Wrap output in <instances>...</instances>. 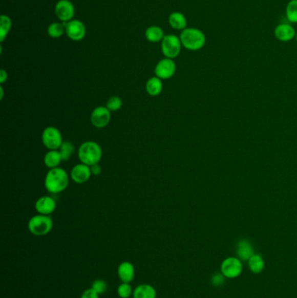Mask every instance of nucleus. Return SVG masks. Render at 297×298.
Segmentation results:
<instances>
[{
  "mask_svg": "<svg viewBox=\"0 0 297 298\" xmlns=\"http://www.w3.org/2000/svg\"><path fill=\"white\" fill-rule=\"evenodd\" d=\"M117 294L120 298H130L134 294V289L130 284L121 283L117 289Z\"/></svg>",
  "mask_w": 297,
  "mask_h": 298,
  "instance_id": "obj_26",
  "label": "nucleus"
},
{
  "mask_svg": "<svg viewBox=\"0 0 297 298\" xmlns=\"http://www.w3.org/2000/svg\"><path fill=\"white\" fill-rule=\"evenodd\" d=\"M80 298H99V295L98 293L95 292L92 288L86 289L82 293Z\"/></svg>",
  "mask_w": 297,
  "mask_h": 298,
  "instance_id": "obj_31",
  "label": "nucleus"
},
{
  "mask_svg": "<svg viewBox=\"0 0 297 298\" xmlns=\"http://www.w3.org/2000/svg\"><path fill=\"white\" fill-rule=\"evenodd\" d=\"M111 120V112L107 107L99 105L94 109L91 114V122L97 129H103L108 126Z\"/></svg>",
  "mask_w": 297,
  "mask_h": 298,
  "instance_id": "obj_8",
  "label": "nucleus"
},
{
  "mask_svg": "<svg viewBox=\"0 0 297 298\" xmlns=\"http://www.w3.org/2000/svg\"><path fill=\"white\" fill-rule=\"evenodd\" d=\"M55 12L60 20L68 22L74 15V6L68 0H60L56 5Z\"/></svg>",
  "mask_w": 297,
  "mask_h": 298,
  "instance_id": "obj_13",
  "label": "nucleus"
},
{
  "mask_svg": "<svg viewBox=\"0 0 297 298\" xmlns=\"http://www.w3.org/2000/svg\"><path fill=\"white\" fill-rule=\"evenodd\" d=\"M170 26L176 30H185L186 28V19L181 12H173L169 16Z\"/></svg>",
  "mask_w": 297,
  "mask_h": 298,
  "instance_id": "obj_21",
  "label": "nucleus"
},
{
  "mask_svg": "<svg viewBox=\"0 0 297 298\" xmlns=\"http://www.w3.org/2000/svg\"><path fill=\"white\" fill-rule=\"evenodd\" d=\"M146 37L150 42H159L163 39V31L158 27H150L146 31Z\"/></svg>",
  "mask_w": 297,
  "mask_h": 298,
  "instance_id": "obj_24",
  "label": "nucleus"
},
{
  "mask_svg": "<svg viewBox=\"0 0 297 298\" xmlns=\"http://www.w3.org/2000/svg\"><path fill=\"white\" fill-rule=\"evenodd\" d=\"M7 78H8V74H7L6 71L4 70V69L0 71V83L1 84L5 83L7 80Z\"/></svg>",
  "mask_w": 297,
  "mask_h": 298,
  "instance_id": "obj_33",
  "label": "nucleus"
},
{
  "mask_svg": "<svg viewBox=\"0 0 297 298\" xmlns=\"http://www.w3.org/2000/svg\"><path fill=\"white\" fill-rule=\"evenodd\" d=\"M134 298H156V289L150 284H140L134 289Z\"/></svg>",
  "mask_w": 297,
  "mask_h": 298,
  "instance_id": "obj_17",
  "label": "nucleus"
},
{
  "mask_svg": "<svg viewBox=\"0 0 297 298\" xmlns=\"http://www.w3.org/2000/svg\"><path fill=\"white\" fill-rule=\"evenodd\" d=\"M162 81L160 78L158 77H152L147 80L146 84V93L150 95V96L156 97L160 95L162 92Z\"/></svg>",
  "mask_w": 297,
  "mask_h": 298,
  "instance_id": "obj_18",
  "label": "nucleus"
},
{
  "mask_svg": "<svg viewBox=\"0 0 297 298\" xmlns=\"http://www.w3.org/2000/svg\"><path fill=\"white\" fill-rule=\"evenodd\" d=\"M53 227V222L49 216L36 215L28 222V229L35 237H44L49 234Z\"/></svg>",
  "mask_w": 297,
  "mask_h": 298,
  "instance_id": "obj_4",
  "label": "nucleus"
},
{
  "mask_svg": "<svg viewBox=\"0 0 297 298\" xmlns=\"http://www.w3.org/2000/svg\"><path fill=\"white\" fill-rule=\"evenodd\" d=\"M296 31L290 23H281L274 30V35L281 42H288L295 38Z\"/></svg>",
  "mask_w": 297,
  "mask_h": 298,
  "instance_id": "obj_10",
  "label": "nucleus"
},
{
  "mask_svg": "<svg viewBox=\"0 0 297 298\" xmlns=\"http://www.w3.org/2000/svg\"><path fill=\"white\" fill-rule=\"evenodd\" d=\"M122 100L119 96H112L108 99L105 107L110 112H116L122 107Z\"/></svg>",
  "mask_w": 297,
  "mask_h": 298,
  "instance_id": "obj_27",
  "label": "nucleus"
},
{
  "mask_svg": "<svg viewBox=\"0 0 297 298\" xmlns=\"http://www.w3.org/2000/svg\"><path fill=\"white\" fill-rule=\"evenodd\" d=\"M286 18L290 24H297V0H290L285 10Z\"/></svg>",
  "mask_w": 297,
  "mask_h": 298,
  "instance_id": "obj_22",
  "label": "nucleus"
},
{
  "mask_svg": "<svg viewBox=\"0 0 297 298\" xmlns=\"http://www.w3.org/2000/svg\"><path fill=\"white\" fill-rule=\"evenodd\" d=\"M176 65L171 59H161L155 67V75L160 79H168L175 75Z\"/></svg>",
  "mask_w": 297,
  "mask_h": 298,
  "instance_id": "obj_9",
  "label": "nucleus"
},
{
  "mask_svg": "<svg viewBox=\"0 0 297 298\" xmlns=\"http://www.w3.org/2000/svg\"><path fill=\"white\" fill-rule=\"evenodd\" d=\"M180 39L181 44L186 49L190 51H198L206 45V35L204 32L197 28H186L181 32Z\"/></svg>",
  "mask_w": 297,
  "mask_h": 298,
  "instance_id": "obj_3",
  "label": "nucleus"
},
{
  "mask_svg": "<svg viewBox=\"0 0 297 298\" xmlns=\"http://www.w3.org/2000/svg\"><path fill=\"white\" fill-rule=\"evenodd\" d=\"M181 41L177 36H164L161 44V49L167 59H175L181 53Z\"/></svg>",
  "mask_w": 297,
  "mask_h": 298,
  "instance_id": "obj_6",
  "label": "nucleus"
},
{
  "mask_svg": "<svg viewBox=\"0 0 297 298\" xmlns=\"http://www.w3.org/2000/svg\"><path fill=\"white\" fill-rule=\"evenodd\" d=\"M91 172L93 176H99L101 173V167L99 166V163L94 164L93 166H91Z\"/></svg>",
  "mask_w": 297,
  "mask_h": 298,
  "instance_id": "obj_32",
  "label": "nucleus"
},
{
  "mask_svg": "<svg viewBox=\"0 0 297 298\" xmlns=\"http://www.w3.org/2000/svg\"><path fill=\"white\" fill-rule=\"evenodd\" d=\"M11 26H12V21L9 17L3 15L1 17V24H0V41L1 42H3L4 39L7 36V33L11 29Z\"/></svg>",
  "mask_w": 297,
  "mask_h": 298,
  "instance_id": "obj_25",
  "label": "nucleus"
},
{
  "mask_svg": "<svg viewBox=\"0 0 297 298\" xmlns=\"http://www.w3.org/2000/svg\"><path fill=\"white\" fill-rule=\"evenodd\" d=\"M236 254L237 258L242 262H248L253 254H254V249L250 242L248 240L242 239L237 243L236 248Z\"/></svg>",
  "mask_w": 297,
  "mask_h": 298,
  "instance_id": "obj_16",
  "label": "nucleus"
},
{
  "mask_svg": "<svg viewBox=\"0 0 297 298\" xmlns=\"http://www.w3.org/2000/svg\"><path fill=\"white\" fill-rule=\"evenodd\" d=\"M118 276L121 281V283L130 284L134 279L135 269L134 264L129 261H125L120 263L118 267Z\"/></svg>",
  "mask_w": 297,
  "mask_h": 298,
  "instance_id": "obj_15",
  "label": "nucleus"
},
{
  "mask_svg": "<svg viewBox=\"0 0 297 298\" xmlns=\"http://www.w3.org/2000/svg\"><path fill=\"white\" fill-rule=\"evenodd\" d=\"M225 276L222 273H215L211 278V284L215 287H221L224 284Z\"/></svg>",
  "mask_w": 297,
  "mask_h": 298,
  "instance_id": "obj_30",
  "label": "nucleus"
},
{
  "mask_svg": "<svg viewBox=\"0 0 297 298\" xmlns=\"http://www.w3.org/2000/svg\"><path fill=\"white\" fill-rule=\"evenodd\" d=\"M243 266L242 261L238 258H227L221 265V271L225 278L233 279L238 278L242 274Z\"/></svg>",
  "mask_w": 297,
  "mask_h": 298,
  "instance_id": "obj_7",
  "label": "nucleus"
},
{
  "mask_svg": "<svg viewBox=\"0 0 297 298\" xmlns=\"http://www.w3.org/2000/svg\"><path fill=\"white\" fill-rule=\"evenodd\" d=\"M48 34L52 38H59L64 32V26L59 23H53L48 27Z\"/></svg>",
  "mask_w": 297,
  "mask_h": 298,
  "instance_id": "obj_28",
  "label": "nucleus"
},
{
  "mask_svg": "<svg viewBox=\"0 0 297 298\" xmlns=\"http://www.w3.org/2000/svg\"><path fill=\"white\" fill-rule=\"evenodd\" d=\"M35 208L37 212L40 215L50 216L56 209L55 200L51 196H42L37 200L35 203Z\"/></svg>",
  "mask_w": 297,
  "mask_h": 298,
  "instance_id": "obj_14",
  "label": "nucleus"
},
{
  "mask_svg": "<svg viewBox=\"0 0 297 298\" xmlns=\"http://www.w3.org/2000/svg\"><path fill=\"white\" fill-rule=\"evenodd\" d=\"M42 142L49 150H58L63 143L61 133L55 126H47L42 133Z\"/></svg>",
  "mask_w": 297,
  "mask_h": 298,
  "instance_id": "obj_5",
  "label": "nucleus"
},
{
  "mask_svg": "<svg viewBox=\"0 0 297 298\" xmlns=\"http://www.w3.org/2000/svg\"><path fill=\"white\" fill-rule=\"evenodd\" d=\"M79 161L89 167L99 163L102 157V149L95 141H84L78 150Z\"/></svg>",
  "mask_w": 297,
  "mask_h": 298,
  "instance_id": "obj_2",
  "label": "nucleus"
},
{
  "mask_svg": "<svg viewBox=\"0 0 297 298\" xmlns=\"http://www.w3.org/2000/svg\"><path fill=\"white\" fill-rule=\"evenodd\" d=\"M248 268L253 274H260L263 271L265 263L263 258L258 254H253V257L248 261Z\"/></svg>",
  "mask_w": 297,
  "mask_h": 298,
  "instance_id": "obj_20",
  "label": "nucleus"
},
{
  "mask_svg": "<svg viewBox=\"0 0 297 298\" xmlns=\"http://www.w3.org/2000/svg\"><path fill=\"white\" fill-rule=\"evenodd\" d=\"M295 38V39H296V41H297V32H296V34H295V38Z\"/></svg>",
  "mask_w": 297,
  "mask_h": 298,
  "instance_id": "obj_34",
  "label": "nucleus"
},
{
  "mask_svg": "<svg viewBox=\"0 0 297 298\" xmlns=\"http://www.w3.org/2000/svg\"><path fill=\"white\" fill-rule=\"evenodd\" d=\"M65 28L67 36L73 40H81L86 35V27L84 24L79 20L68 21Z\"/></svg>",
  "mask_w": 297,
  "mask_h": 298,
  "instance_id": "obj_11",
  "label": "nucleus"
},
{
  "mask_svg": "<svg viewBox=\"0 0 297 298\" xmlns=\"http://www.w3.org/2000/svg\"><path fill=\"white\" fill-rule=\"evenodd\" d=\"M91 175V167L84 163L77 164L71 171V178L78 184H83L89 181Z\"/></svg>",
  "mask_w": 297,
  "mask_h": 298,
  "instance_id": "obj_12",
  "label": "nucleus"
},
{
  "mask_svg": "<svg viewBox=\"0 0 297 298\" xmlns=\"http://www.w3.org/2000/svg\"><path fill=\"white\" fill-rule=\"evenodd\" d=\"M69 184V176L66 170L60 167L52 168L47 172L45 178L46 189L51 194H60L67 189Z\"/></svg>",
  "mask_w": 297,
  "mask_h": 298,
  "instance_id": "obj_1",
  "label": "nucleus"
},
{
  "mask_svg": "<svg viewBox=\"0 0 297 298\" xmlns=\"http://www.w3.org/2000/svg\"><path fill=\"white\" fill-rule=\"evenodd\" d=\"M61 161V155L58 150H49L45 155V165L50 169L58 167Z\"/></svg>",
  "mask_w": 297,
  "mask_h": 298,
  "instance_id": "obj_19",
  "label": "nucleus"
},
{
  "mask_svg": "<svg viewBox=\"0 0 297 298\" xmlns=\"http://www.w3.org/2000/svg\"><path fill=\"white\" fill-rule=\"evenodd\" d=\"M91 288L95 292L98 293L99 295H103L108 290V284H107V282L102 280V279H96V280L93 281Z\"/></svg>",
  "mask_w": 297,
  "mask_h": 298,
  "instance_id": "obj_29",
  "label": "nucleus"
},
{
  "mask_svg": "<svg viewBox=\"0 0 297 298\" xmlns=\"http://www.w3.org/2000/svg\"><path fill=\"white\" fill-rule=\"evenodd\" d=\"M74 146L70 141H63L60 147L58 148L59 154L61 155L62 161H67L70 160L71 157L74 154Z\"/></svg>",
  "mask_w": 297,
  "mask_h": 298,
  "instance_id": "obj_23",
  "label": "nucleus"
}]
</instances>
